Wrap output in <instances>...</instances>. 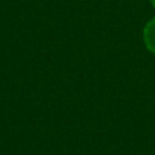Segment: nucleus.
I'll return each mask as SVG.
<instances>
[{"mask_svg":"<svg viewBox=\"0 0 155 155\" xmlns=\"http://www.w3.org/2000/svg\"><path fill=\"white\" fill-rule=\"evenodd\" d=\"M148 2L151 3V5H153V7L155 8V0H148Z\"/></svg>","mask_w":155,"mask_h":155,"instance_id":"f03ea898","label":"nucleus"},{"mask_svg":"<svg viewBox=\"0 0 155 155\" xmlns=\"http://www.w3.org/2000/svg\"><path fill=\"white\" fill-rule=\"evenodd\" d=\"M143 44L150 53L155 54V15L143 27Z\"/></svg>","mask_w":155,"mask_h":155,"instance_id":"f257e3e1","label":"nucleus"}]
</instances>
